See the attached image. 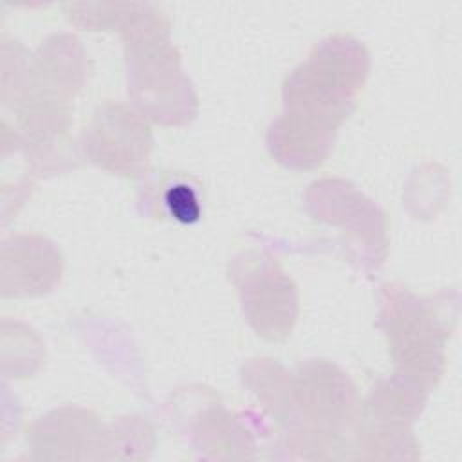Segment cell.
Wrapping results in <instances>:
<instances>
[{
	"label": "cell",
	"mask_w": 462,
	"mask_h": 462,
	"mask_svg": "<svg viewBox=\"0 0 462 462\" xmlns=\"http://www.w3.org/2000/svg\"><path fill=\"white\" fill-rule=\"evenodd\" d=\"M83 81L85 52L79 40L70 34H54L45 40L31 63V85L25 96L34 94L67 105Z\"/></svg>",
	"instance_id": "ba28073f"
},
{
	"label": "cell",
	"mask_w": 462,
	"mask_h": 462,
	"mask_svg": "<svg viewBox=\"0 0 462 462\" xmlns=\"http://www.w3.org/2000/svg\"><path fill=\"white\" fill-rule=\"evenodd\" d=\"M101 442L103 428L97 417L78 408L51 411L31 431V444L38 451V458H83L79 449L97 448Z\"/></svg>",
	"instance_id": "9c48e42d"
},
{
	"label": "cell",
	"mask_w": 462,
	"mask_h": 462,
	"mask_svg": "<svg viewBox=\"0 0 462 462\" xmlns=\"http://www.w3.org/2000/svg\"><path fill=\"white\" fill-rule=\"evenodd\" d=\"M168 20L150 4H134L121 25L128 92L143 114L162 125H182L195 116L197 97L180 72V56L168 42Z\"/></svg>",
	"instance_id": "6da1fadb"
},
{
	"label": "cell",
	"mask_w": 462,
	"mask_h": 462,
	"mask_svg": "<svg viewBox=\"0 0 462 462\" xmlns=\"http://www.w3.org/2000/svg\"><path fill=\"white\" fill-rule=\"evenodd\" d=\"M379 325L386 334L397 372L431 390L444 372L448 336L433 307L402 287L386 285Z\"/></svg>",
	"instance_id": "3957f363"
},
{
	"label": "cell",
	"mask_w": 462,
	"mask_h": 462,
	"mask_svg": "<svg viewBox=\"0 0 462 462\" xmlns=\"http://www.w3.org/2000/svg\"><path fill=\"white\" fill-rule=\"evenodd\" d=\"M164 206L168 213L184 224H193L200 218V202L193 186L186 182H173L164 193Z\"/></svg>",
	"instance_id": "7c38bea8"
},
{
	"label": "cell",
	"mask_w": 462,
	"mask_h": 462,
	"mask_svg": "<svg viewBox=\"0 0 462 462\" xmlns=\"http://www.w3.org/2000/svg\"><path fill=\"white\" fill-rule=\"evenodd\" d=\"M235 274L240 285L242 309L251 327L271 341L285 339L298 316V296L292 280L271 260Z\"/></svg>",
	"instance_id": "8992f818"
},
{
	"label": "cell",
	"mask_w": 462,
	"mask_h": 462,
	"mask_svg": "<svg viewBox=\"0 0 462 462\" xmlns=\"http://www.w3.org/2000/svg\"><path fill=\"white\" fill-rule=\"evenodd\" d=\"M334 137L336 132L283 112L282 117L273 121L267 144L278 162L289 168L310 170L327 159Z\"/></svg>",
	"instance_id": "30bf717a"
},
{
	"label": "cell",
	"mask_w": 462,
	"mask_h": 462,
	"mask_svg": "<svg viewBox=\"0 0 462 462\" xmlns=\"http://www.w3.org/2000/svg\"><path fill=\"white\" fill-rule=\"evenodd\" d=\"M83 148L94 164L112 173L137 175L148 164L153 137L144 117L134 108L105 103L85 128Z\"/></svg>",
	"instance_id": "277c9868"
},
{
	"label": "cell",
	"mask_w": 462,
	"mask_h": 462,
	"mask_svg": "<svg viewBox=\"0 0 462 462\" xmlns=\"http://www.w3.org/2000/svg\"><path fill=\"white\" fill-rule=\"evenodd\" d=\"M368 65V52L357 40H323L309 60L285 78V112L336 132L354 110V94L363 87Z\"/></svg>",
	"instance_id": "7a4b0ae2"
},
{
	"label": "cell",
	"mask_w": 462,
	"mask_h": 462,
	"mask_svg": "<svg viewBox=\"0 0 462 462\" xmlns=\"http://www.w3.org/2000/svg\"><path fill=\"white\" fill-rule=\"evenodd\" d=\"M289 390L294 419L323 430L352 426L361 404L348 375L325 359L301 363L289 377Z\"/></svg>",
	"instance_id": "5b68a950"
},
{
	"label": "cell",
	"mask_w": 462,
	"mask_h": 462,
	"mask_svg": "<svg viewBox=\"0 0 462 462\" xmlns=\"http://www.w3.org/2000/svg\"><path fill=\"white\" fill-rule=\"evenodd\" d=\"M426 395L428 388L397 372L395 375L379 381L365 404H359V410L386 422L410 426L424 410Z\"/></svg>",
	"instance_id": "8fae6325"
},
{
	"label": "cell",
	"mask_w": 462,
	"mask_h": 462,
	"mask_svg": "<svg viewBox=\"0 0 462 462\" xmlns=\"http://www.w3.org/2000/svg\"><path fill=\"white\" fill-rule=\"evenodd\" d=\"M61 274V254L42 236H13L2 247V294H42Z\"/></svg>",
	"instance_id": "52a82bcc"
}]
</instances>
